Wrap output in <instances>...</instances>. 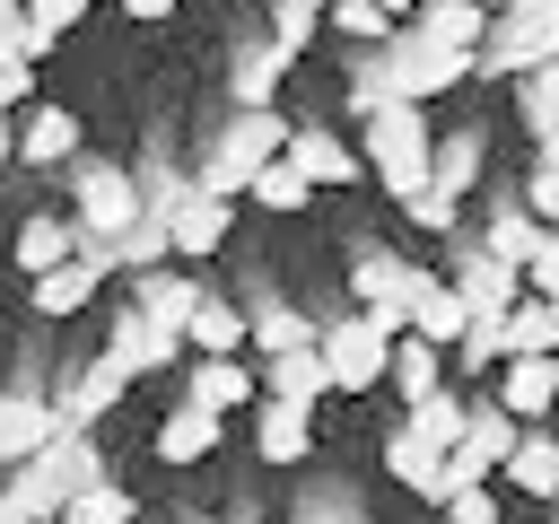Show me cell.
<instances>
[{"instance_id": "cell-1", "label": "cell", "mask_w": 559, "mask_h": 524, "mask_svg": "<svg viewBox=\"0 0 559 524\" xmlns=\"http://www.w3.org/2000/svg\"><path fill=\"white\" fill-rule=\"evenodd\" d=\"M288 148H297L288 114H227V122H218V140L201 148L192 183H201L210 201H236V192H253V175H262L271 157H288Z\"/></svg>"}, {"instance_id": "cell-2", "label": "cell", "mask_w": 559, "mask_h": 524, "mask_svg": "<svg viewBox=\"0 0 559 524\" xmlns=\"http://www.w3.org/2000/svg\"><path fill=\"white\" fill-rule=\"evenodd\" d=\"M140 218H148L140 175H131V166H114V157H79V236L114 245V236H131Z\"/></svg>"}, {"instance_id": "cell-3", "label": "cell", "mask_w": 559, "mask_h": 524, "mask_svg": "<svg viewBox=\"0 0 559 524\" xmlns=\"http://www.w3.org/2000/svg\"><path fill=\"white\" fill-rule=\"evenodd\" d=\"M384 61H393V96L402 105H437L445 87H463V79H480V61L472 52H445V44H419L411 26L384 44Z\"/></svg>"}, {"instance_id": "cell-4", "label": "cell", "mask_w": 559, "mask_h": 524, "mask_svg": "<svg viewBox=\"0 0 559 524\" xmlns=\"http://www.w3.org/2000/svg\"><path fill=\"white\" fill-rule=\"evenodd\" d=\"M393 332H376V314H349V323H332L323 332V367H332V393H367V384H384L393 376Z\"/></svg>"}, {"instance_id": "cell-5", "label": "cell", "mask_w": 559, "mask_h": 524, "mask_svg": "<svg viewBox=\"0 0 559 524\" xmlns=\"http://www.w3.org/2000/svg\"><path fill=\"white\" fill-rule=\"evenodd\" d=\"M367 166H376V183H384V175H428V166H437L428 105H384V114L367 122Z\"/></svg>"}, {"instance_id": "cell-6", "label": "cell", "mask_w": 559, "mask_h": 524, "mask_svg": "<svg viewBox=\"0 0 559 524\" xmlns=\"http://www.w3.org/2000/svg\"><path fill=\"white\" fill-rule=\"evenodd\" d=\"M411 341H428V349H463V332H472V306H463V288L454 279H437L428 262H411Z\"/></svg>"}, {"instance_id": "cell-7", "label": "cell", "mask_w": 559, "mask_h": 524, "mask_svg": "<svg viewBox=\"0 0 559 524\" xmlns=\"http://www.w3.org/2000/svg\"><path fill=\"white\" fill-rule=\"evenodd\" d=\"M52 437H61V410H52V393H35V384H9V393H0V463L17 472V463H35Z\"/></svg>"}, {"instance_id": "cell-8", "label": "cell", "mask_w": 559, "mask_h": 524, "mask_svg": "<svg viewBox=\"0 0 559 524\" xmlns=\"http://www.w3.org/2000/svg\"><path fill=\"white\" fill-rule=\"evenodd\" d=\"M122 393H131V376H122V367H114V358L96 349L87 367H70V376H61L52 410H61V428H79V437H87V428H96V419H105V410H114Z\"/></svg>"}, {"instance_id": "cell-9", "label": "cell", "mask_w": 559, "mask_h": 524, "mask_svg": "<svg viewBox=\"0 0 559 524\" xmlns=\"http://www.w3.org/2000/svg\"><path fill=\"white\" fill-rule=\"evenodd\" d=\"M105 271H114V245L79 236V253H70V262H61L52 279H35V314H52V323H61V314H79V306H87V297L105 288Z\"/></svg>"}, {"instance_id": "cell-10", "label": "cell", "mask_w": 559, "mask_h": 524, "mask_svg": "<svg viewBox=\"0 0 559 524\" xmlns=\"http://www.w3.org/2000/svg\"><path fill=\"white\" fill-rule=\"evenodd\" d=\"M384 472L411 489V498H428V507H454L463 489H454V472H445V454L428 445V437H411V428H393L384 437Z\"/></svg>"}, {"instance_id": "cell-11", "label": "cell", "mask_w": 559, "mask_h": 524, "mask_svg": "<svg viewBox=\"0 0 559 524\" xmlns=\"http://www.w3.org/2000/svg\"><path fill=\"white\" fill-rule=\"evenodd\" d=\"M183 402H192V410H210V419H227V410L262 402V376H253L245 358H201V367H192V384H183Z\"/></svg>"}, {"instance_id": "cell-12", "label": "cell", "mask_w": 559, "mask_h": 524, "mask_svg": "<svg viewBox=\"0 0 559 524\" xmlns=\"http://www.w3.org/2000/svg\"><path fill=\"white\" fill-rule=\"evenodd\" d=\"M489 26H498V17H489L480 0H428V9L411 17V35H419V44H445V52H472V61H480Z\"/></svg>"}, {"instance_id": "cell-13", "label": "cell", "mask_w": 559, "mask_h": 524, "mask_svg": "<svg viewBox=\"0 0 559 524\" xmlns=\"http://www.w3.org/2000/svg\"><path fill=\"white\" fill-rule=\"evenodd\" d=\"M17 157H26V166H70V157H79V114L26 105V114H17Z\"/></svg>"}, {"instance_id": "cell-14", "label": "cell", "mask_w": 559, "mask_h": 524, "mask_svg": "<svg viewBox=\"0 0 559 524\" xmlns=\"http://www.w3.org/2000/svg\"><path fill=\"white\" fill-rule=\"evenodd\" d=\"M175 349H183V341H175V332H157V323H148L140 306H131V314L114 323V341H105V358H114V367H122L131 384H140V376H157V367H166Z\"/></svg>"}, {"instance_id": "cell-15", "label": "cell", "mask_w": 559, "mask_h": 524, "mask_svg": "<svg viewBox=\"0 0 559 524\" xmlns=\"http://www.w3.org/2000/svg\"><path fill=\"white\" fill-rule=\"evenodd\" d=\"M262 419H253V445H262V463H306L314 454V410H297V402H253Z\"/></svg>"}, {"instance_id": "cell-16", "label": "cell", "mask_w": 559, "mask_h": 524, "mask_svg": "<svg viewBox=\"0 0 559 524\" xmlns=\"http://www.w3.org/2000/svg\"><path fill=\"white\" fill-rule=\"evenodd\" d=\"M559 402V358H507V376H498V410L524 428V419H542Z\"/></svg>"}, {"instance_id": "cell-17", "label": "cell", "mask_w": 559, "mask_h": 524, "mask_svg": "<svg viewBox=\"0 0 559 524\" xmlns=\"http://www.w3.org/2000/svg\"><path fill=\"white\" fill-rule=\"evenodd\" d=\"M323 393H332L323 341H314V349H288V358H271V376H262V402H297V410H314Z\"/></svg>"}, {"instance_id": "cell-18", "label": "cell", "mask_w": 559, "mask_h": 524, "mask_svg": "<svg viewBox=\"0 0 559 524\" xmlns=\"http://www.w3.org/2000/svg\"><path fill=\"white\" fill-rule=\"evenodd\" d=\"M166 227H175V253H183V262H201V253H218V245H227V201H210V192L192 183V192L175 201V218H166Z\"/></svg>"}, {"instance_id": "cell-19", "label": "cell", "mask_w": 559, "mask_h": 524, "mask_svg": "<svg viewBox=\"0 0 559 524\" xmlns=\"http://www.w3.org/2000/svg\"><path fill=\"white\" fill-rule=\"evenodd\" d=\"M201 297H210V288H192L183 271H157V279H140V314H148L157 332H175V341H192V314H201Z\"/></svg>"}, {"instance_id": "cell-20", "label": "cell", "mask_w": 559, "mask_h": 524, "mask_svg": "<svg viewBox=\"0 0 559 524\" xmlns=\"http://www.w3.org/2000/svg\"><path fill=\"white\" fill-rule=\"evenodd\" d=\"M70 253H79V218H26L17 227V271L26 279H52Z\"/></svg>"}, {"instance_id": "cell-21", "label": "cell", "mask_w": 559, "mask_h": 524, "mask_svg": "<svg viewBox=\"0 0 559 524\" xmlns=\"http://www.w3.org/2000/svg\"><path fill=\"white\" fill-rule=\"evenodd\" d=\"M288 79V52L280 44H253L236 70H227V96H236V114H271V87Z\"/></svg>"}, {"instance_id": "cell-22", "label": "cell", "mask_w": 559, "mask_h": 524, "mask_svg": "<svg viewBox=\"0 0 559 524\" xmlns=\"http://www.w3.org/2000/svg\"><path fill=\"white\" fill-rule=\"evenodd\" d=\"M253 341V314L245 306H227V297H201V314H192V341L183 349H201V358H236Z\"/></svg>"}, {"instance_id": "cell-23", "label": "cell", "mask_w": 559, "mask_h": 524, "mask_svg": "<svg viewBox=\"0 0 559 524\" xmlns=\"http://www.w3.org/2000/svg\"><path fill=\"white\" fill-rule=\"evenodd\" d=\"M402 428H411V437H428V445H437V454H454V445H463V437H472V402H463V393H445V384H437V393H428V402H411V419H402Z\"/></svg>"}, {"instance_id": "cell-24", "label": "cell", "mask_w": 559, "mask_h": 524, "mask_svg": "<svg viewBox=\"0 0 559 524\" xmlns=\"http://www.w3.org/2000/svg\"><path fill=\"white\" fill-rule=\"evenodd\" d=\"M201 454H218V419L192 410V402H175L157 419V463H201Z\"/></svg>"}, {"instance_id": "cell-25", "label": "cell", "mask_w": 559, "mask_h": 524, "mask_svg": "<svg viewBox=\"0 0 559 524\" xmlns=\"http://www.w3.org/2000/svg\"><path fill=\"white\" fill-rule=\"evenodd\" d=\"M288 157H297V166H306V175H314V192H323V183H358V148H341V140H332V131H323V122H306V131H297V148H288Z\"/></svg>"}, {"instance_id": "cell-26", "label": "cell", "mask_w": 559, "mask_h": 524, "mask_svg": "<svg viewBox=\"0 0 559 524\" xmlns=\"http://www.w3.org/2000/svg\"><path fill=\"white\" fill-rule=\"evenodd\" d=\"M314 341H323V332H314L297 306H280V297L253 306V349H262V358H288V349H314Z\"/></svg>"}, {"instance_id": "cell-27", "label": "cell", "mask_w": 559, "mask_h": 524, "mask_svg": "<svg viewBox=\"0 0 559 524\" xmlns=\"http://www.w3.org/2000/svg\"><path fill=\"white\" fill-rule=\"evenodd\" d=\"M542 236H550V227H542V218H533L524 201H507V210L489 218V253H498V262H515V271H533V253H542Z\"/></svg>"}, {"instance_id": "cell-28", "label": "cell", "mask_w": 559, "mask_h": 524, "mask_svg": "<svg viewBox=\"0 0 559 524\" xmlns=\"http://www.w3.org/2000/svg\"><path fill=\"white\" fill-rule=\"evenodd\" d=\"M507 358H559V306L524 297V306L507 314Z\"/></svg>"}, {"instance_id": "cell-29", "label": "cell", "mask_w": 559, "mask_h": 524, "mask_svg": "<svg viewBox=\"0 0 559 524\" xmlns=\"http://www.w3.org/2000/svg\"><path fill=\"white\" fill-rule=\"evenodd\" d=\"M507 480H515L524 498H550V507H559V437H542V428H533V437L515 445V463H507Z\"/></svg>"}, {"instance_id": "cell-30", "label": "cell", "mask_w": 559, "mask_h": 524, "mask_svg": "<svg viewBox=\"0 0 559 524\" xmlns=\"http://www.w3.org/2000/svg\"><path fill=\"white\" fill-rule=\"evenodd\" d=\"M245 201H262V210H306V201H314V175H306L297 157H271V166L253 175V192H245Z\"/></svg>"}, {"instance_id": "cell-31", "label": "cell", "mask_w": 559, "mask_h": 524, "mask_svg": "<svg viewBox=\"0 0 559 524\" xmlns=\"http://www.w3.org/2000/svg\"><path fill=\"white\" fill-rule=\"evenodd\" d=\"M384 105H402V96H393V61H384V52H358V70H349V114L376 122Z\"/></svg>"}, {"instance_id": "cell-32", "label": "cell", "mask_w": 559, "mask_h": 524, "mask_svg": "<svg viewBox=\"0 0 559 524\" xmlns=\"http://www.w3.org/2000/svg\"><path fill=\"white\" fill-rule=\"evenodd\" d=\"M323 26H341V35H349V44H367V52H384V44L402 35L376 0H332V9H323Z\"/></svg>"}, {"instance_id": "cell-33", "label": "cell", "mask_w": 559, "mask_h": 524, "mask_svg": "<svg viewBox=\"0 0 559 524\" xmlns=\"http://www.w3.org/2000/svg\"><path fill=\"white\" fill-rule=\"evenodd\" d=\"M402 218H411V227H428V236H454V218H463V201H454V192H445V183L428 175V183H419V192L402 201Z\"/></svg>"}, {"instance_id": "cell-34", "label": "cell", "mask_w": 559, "mask_h": 524, "mask_svg": "<svg viewBox=\"0 0 559 524\" xmlns=\"http://www.w3.org/2000/svg\"><path fill=\"white\" fill-rule=\"evenodd\" d=\"M61 524H131V489L122 480H96V489H79L70 498V515Z\"/></svg>"}, {"instance_id": "cell-35", "label": "cell", "mask_w": 559, "mask_h": 524, "mask_svg": "<svg viewBox=\"0 0 559 524\" xmlns=\"http://www.w3.org/2000/svg\"><path fill=\"white\" fill-rule=\"evenodd\" d=\"M393 384H402V402H428L437 393V349L428 341H402L393 349Z\"/></svg>"}, {"instance_id": "cell-36", "label": "cell", "mask_w": 559, "mask_h": 524, "mask_svg": "<svg viewBox=\"0 0 559 524\" xmlns=\"http://www.w3.org/2000/svg\"><path fill=\"white\" fill-rule=\"evenodd\" d=\"M314 26H323V9H306V0H271V44H280L288 61L314 44Z\"/></svg>"}, {"instance_id": "cell-37", "label": "cell", "mask_w": 559, "mask_h": 524, "mask_svg": "<svg viewBox=\"0 0 559 524\" xmlns=\"http://www.w3.org/2000/svg\"><path fill=\"white\" fill-rule=\"evenodd\" d=\"M524 122H533V140H542V131H559V61L524 79Z\"/></svg>"}, {"instance_id": "cell-38", "label": "cell", "mask_w": 559, "mask_h": 524, "mask_svg": "<svg viewBox=\"0 0 559 524\" xmlns=\"http://www.w3.org/2000/svg\"><path fill=\"white\" fill-rule=\"evenodd\" d=\"M524 288H533L542 306H559V227L542 236V253H533V271H524Z\"/></svg>"}, {"instance_id": "cell-39", "label": "cell", "mask_w": 559, "mask_h": 524, "mask_svg": "<svg viewBox=\"0 0 559 524\" xmlns=\"http://www.w3.org/2000/svg\"><path fill=\"white\" fill-rule=\"evenodd\" d=\"M524 210H533L542 227H559V175H550V166H533V175H524Z\"/></svg>"}, {"instance_id": "cell-40", "label": "cell", "mask_w": 559, "mask_h": 524, "mask_svg": "<svg viewBox=\"0 0 559 524\" xmlns=\"http://www.w3.org/2000/svg\"><path fill=\"white\" fill-rule=\"evenodd\" d=\"M26 17H35V26L52 35V44H61V35H70L79 17H87V0H26Z\"/></svg>"}, {"instance_id": "cell-41", "label": "cell", "mask_w": 559, "mask_h": 524, "mask_svg": "<svg viewBox=\"0 0 559 524\" xmlns=\"http://www.w3.org/2000/svg\"><path fill=\"white\" fill-rule=\"evenodd\" d=\"M445 524H498V489L480 480V489H463L454 507H445Z\"/></svg>"}, {"instance_id": "cell-42", "label": "cell", "mask_w": 559, "mask_h": 524, "mask_svg": "<svg viewBox=\"0 0 559 524\" xmlns=\"http://www.w3.org/2000/svg\"><path fill=\"white\" fill-rule=\"evenodd\" d=\"M35 96V61H0V114H17Z\"/></svg>"}, {"instance_id": "cell-43", "label": "cell", "mask_w": 559, "mask_h": 524, "mask_svg": "<svg viewBox=\"0 0 559 524\" xmlns=\"http://www.w3.org/2000/svg\"><path fill=\"white\" fill-rule=\"evenodd\" d=\"M17 26H26V9H17V0H0V61H9V44H17Z\"/></svg>"}, {"instance_id": "cell-44", "label": "cell", "mask_w": 559, "mask_h": 524, "mask_svg": "<svg viewBox=\"0 0 559 524\" xmlns=\"http://www.w3.org/2000/svg\"><path fill=\"white\" fill-rule=\"evenodd\" d=\"M122 9H131V17H140V26H148V17H175V9H183V0H122Z\"/></svg>"}, {"instance_id": "cell-45", "label": "cell", "mask_w": 559, "mask_h": 524, "mask_svg": "<svg viewBox=\"0 0 559 524\" xmlns=\"http://www.w3.org/2000/svg\"><path fill=\"white\" fill-rule=\"evenodd\" d=\"M542 9V44H550V61H559V0H533Z\"/></svg>"}, {"instance_id": "cell-46", "label": "cell", "mask_w": 559, "mask_h": 524, "mask_svg": "<svg viewBox=\"0 0 559 524\" xmlns=\"http://www.w3.org/2000/svg\"><path fill=\"white\" fill-rule=\"evenodd\" d=\"M533 166H550V175H559V131H542V140H533Z\"/></svg>"}, {"instance_id": "cell-47", "label": "cell", "mask_w": 559, "mask_h": 524, "mask_svg": "<svg viewBox=\"0 0 559 524\" xmlns=\"http://www.w3.org/2000/svg\"><path fill=\"white\" fill-rule=\"evenodd\" d=\"M376 9H384V17H393V26H411V17H419V9H428V0H376Z\"/></svg>"}, {"instance_id": "cell-48", "label": "cell", "mask_w": 559, "mask_h": 524, "mask_svg": "<svg viewBox=\"0 0 559 524\" xmlns=\"http://www.w3.org/2000/svg\"><path fill=\"white\" fill-rule=\"evenodd\" d=\"M9 157H17V122L0 114V166H9Z\"/></svg>"}, {"instance_id": "cell-49", "label": "cell", "mask_w": 559, "mask_h": 524, "mask_svg": "<svg viewBox=\"0 0 559 524\" xmlns=\"http://www.w3.org/2000/svg\"><path fill=\"white\" fill-rule=\"evenodd\" d=\"M0 524H35V515H26V507H17L9 489H0Z\"/></svg>"}, {"instance_id": "cell-50", "label": "cell", "mask_w": 559, "mask_h": 524, "mask_svg": "<svg viewBox=\"0 0 559 524\" xmlns=\"http://www.w3.org/2000/svg\"><path fill=\"white\" fill-rule=\"evenodd\" d=\"M306 9H332V0H306Z\"/></svg>"}, {"instance_id": "cell-51", "label": "cell", "mask_w": 559, "mask_h": 524, "mask_svg": "<svg viewBox=\"0 0 559 524\" xmlns=\"http://www.w3.org/2000/svg\"><path fill=\"white\" fill-rule=\"evenodd\" d=\"M245 524H262V515H245Z\"/></svg>"}, {"instance_id": "cell-52", "label": "cell", "mask_w": 559, "mask_h": 524, "mask_svg": "<svg viewBox=\"0 0 559 524\" xmlns=\"http://www.w3.org/2000/svg\"><path fill=\"white\" fill-rule=\"evenodd\" d=\"M550 524H559V507H550Z\"/></svg>"}]
</instances>
